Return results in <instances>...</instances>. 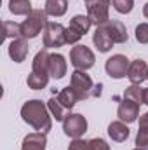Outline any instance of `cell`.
I'll return each mask as SVG.
<instances>
[{"label": "cell", "mask_w": 148, "mask_h": 150, "mask_svg": "<svg viewBox=\"0 0 148 150\" xmlns=\"http://www.w3.org/2000/svg\"><path fill=\"white\" fill-rule=\"evenodd\" d=\"M21 117L26 124H30L33 129H37L38 133H47L52 127V119L51 112L45 107V103H42L40 100H30L21 107Z\"/></svg>", "instance_id": "obj_1"}, {"label": "cell", "mask_w": 148, "mask_h": 150, "mask_svg": "<svg viewBox=\"0 0 148 150\" xmlns=\"http://www.w3.org/2000/svg\"><path fill=\"white\" fill-rule=\"evenodd\" d=\"M47 12L42 11V9H33L26 19L21 23V33H23V38H35L45 28L47 25Z\"/></svg>", "instance_id": "obj_2"}, {"label": "cell", "mask_w": 148, "mask_h": 150, "mask_svg": "<svg viewBox=\"0 0 148 150\" xmlns=\"http://www.w3.org/2000/svg\"><path fill=\"white\" fill-rule=\"evenodd\" d=\"M66 44V28L59 23H47L44 28V47L54 49Z\"/></svg>", "instance_id": "obj_3"}, {"label": "cell", "mask_w": 148, "mask_h": 150, "mask_svg": "<svg viewBox=\"0 0 148 150\" xmlns=\"http://www.w3.org/2000/svg\"><path fill=\"white\" fill-rule=\"evenodd\" d=\"M110 2L111 0H85L87 16L91 19V23H94L96 26H101L106 21H110V18H108Z\"/></svg>", "instance_id": "obj_4"}, {"label": "cell", "mask_w": 148, "mask_h": 150, "mask_svg": "<svg viewBox=\"0 0 148 150\" xmlns=\"http://www.w3.org/2000/svg\"><path fill=\"white\" fill-rule=\"evenodd\" d=\"M72 89L75 91L78 100H87L89 96H94V86L91 77L85 74L84 70H75L72 74V82H70Z\"/></svg>", "instance_id": "obj_5"}, {"label": "cell", "mask_w": 148, "mask_h": 150, "mask_svg": "<svg viewBox=\"0 0 148 150\" xmlns=\"http://www.w3.org/2000/svg\"><path fill=\"white\" fill-rule=\"evenodd\" d=\"M94 54L92 51L87 47V45H82V44H77L73 49L70 51V63L73 65L77 70H89L94 67Z\"/></svg>", "instance_id": "obj_6"}, {"label": "cell", "mask_w": 148, "mask_h": 150, "mask_svg": "<svg viewBox=\"0 0 148 150\" xmlns=\"http://www.w3.org/2000/svg\"><path fill=\"white\" fill-rule=\"evenodd\" d=\"M63 131H65L66 136H70L73 140L80 138L87 131V120H85V117L80 115V113H68L65 117V120H63Z\"/></svg>", "instance_id": "obj_7"}, {"label": "cell", "mask_w": 148, "mask_h": 150, "mask_svg": "<svg viewBox=\"0 0 148 150\" xmlns=\"http://www.w3.org/2000/svg\"><path fill=\"white\" fill-rule=\"evenodd\" d=\"M129 67H131L129 59L125 56H122V54L111 56L105 63V70H106V74L110 75L111 79H124L127 75V72H129Z\"/></svg>", "instance_id": "obj_8"}, {"label": "cell", "mask_w": 148, "mask_h": 150, "mask_svg": "<svg viewBox=\"0 0 148 150\" xmlns=\"http://www.w3.org/2000/svg\"><path fill=\"white\" fill-rule=\"evenodd\" d=\"M117 115H118V119H120L122 122H125V124L134 122V120L138 119V115H140V103L124 98L122 103H120L118 108H117Z\"/></svg>", "instance_id": "obj_9"}, {"label": "cell", "mask_w": 148, "mask_h": 150, "mask_svg": "<svg viewBox=\"0 0 148 150\" xmlns=\"http://www.w3.org/2000/svg\"><path fill=\"white\" fill-rule=\"evenodd\" d=\"M127 77H129L131 84L140 86L145 79H148V65L143 59H134V61L131 63V67H129Z\"/></svg>", "instance_id": "obj_10"}, {"label": "cell", "mask_w": 148, "mask_h": 150, "mask_svg": "<svg viewBox=\"0 0 148 150\" xmlns=\"http://www.w3.org/2000/svg\"><path fill=\"white\" fill-rule=\"evenodd\" d=\"M105 30L108 32V35L111 37V40L115 42V44H124V42H127V30H125V26L120 23V21H115V19H110V21H106L105 25Z\"/></svg>", "instance_id": "obj_11"}, {"label": "cell", "mask_w": 148, "mask_h": 150, "mask_svg": "<svg viewBox=\"0 0 148 150\" xmlns=\"http://www.w3.org/2000/svg\"><path fill=\"white\" fill-rule=\"evenodd\" d=\"M28 51H30V47H28L26 38H16L9 44V56L16 63H23L28 56Z\"/></svg>", "instance_id": "obj_12"}, {"label": "cell", "mask_w": 148, "mask_h": 150, "mask_svg": "<svg viewBox=\"0 0 148 150\" xmlns=\"http://www.w3.org/2000/svg\"><path fill=\"white\" fill-rule=\"evenodd\" d=\"M49 75L56 80L63 79L66 75V61H65V56L61 54H51L49 56Z\"/></svg>", "instance_id": "obj_13"}, {"label": "cell", "mask_w": 148, "mask_h": 150, "mask_svg": "<svg viewBox=\"0 0 148 150\" xmlns=\"http://www.w3.org/2000/svg\"><path fill=\"white\" fill-rule=\"evenodd\" d=\"M92 42H94V45L98 47V51L99 52H108L111 49V45L115 44L111 37L108 35V32L105 30V26L101 25V26H96V30H94V33H92Z\"/></svg>", "instance_id": "obj_14"}, {"label": "cell", "mask_w": 148, "mask_h": 150, "mask_svg": "<svg viewBox=\"0 0 148 150\" xmlns=\"http://www.w3.org/2000/svg\"><path fill=\"white\" fill-rule=\"evenodd\" d=\"M45 145H47L45 133H30L25 136L21 150H45Z\"/></svg>", "instance_id": "obj_15"}, {"label": "cell", "mask_w": 148, "mask_h": 150, "mask_svg": "<svg viewBox=\"0 0 148 150\" xmlns=\"http://www.w3.org/2000/svg\"><path fill=\"white\" fill-rule=\"evenodd\" d=\"M49 52L45 49L38 51L35 59H33V67H32V74L42 75V77H51L49 75Z\"/></svg>", "instance_id": "obj_16"}, {"label": "cell", "mask_w": 148, "mask_h": 150, "mask_svg": "<svg viewBox=\"0 0 148 150\" xmlns=\"http://www.w3.org/2000/svg\"><path fill=\"white\" fill-rule=\"evenodd\" d=\"M108 136L113 142L122 143V142H125L129 138V127L125 126V122L115 120V122H111L110 126H108Z\"/></svg>", "instance_id": "obj_17"}, {"label": "cell", "mask_w": 148, "mask_h": 150, "mask_svg": "<svg viewBox=\"0 0 148 150\" xmlns=\"http://www.w3.org/2000/svg\"><path fill=\"white\" fill-rule=\"evenodd\" d=\"M68 9V0H45V12L47 16L61 18Z\"/></svg>", "instance_id": "obj_18"}, {"label": "cell", "mask_w": 148, "mask_h": 150, "mask_svg": "<svg viewBox=\"0 0 148 150\" xmlns=\"http://www.w3.org/2000/svg\"><path fill=\"white\" fill-rule=\"evenodd\" d=\"M56 98H58V101H59L66 110H72V108L75 107V103H77V100H78V98H77V94H75V91L72 89V86L63 87Z\"/></svg>", "instance_id": "obj_19"}, {"label": "cell", "mask_w": 148, "mask_h": 150, "mask_svg": "<svg viewBox=\"0 0 148 150\" xmlns=\"http://www.w3.org/2000/svg\"><path fill=\"white\" fill-rule=\"evenodd\" d=\"M91 19H89V16H84V14H77L72 18V21H70V28H73L75 32H78L82 37L89 32V28H91Z\"/></svg>", "instance_id": "obj_20"}, {"label": "cell", "mask_w": 148, "mask_h": 150, "mask_svg": "<svg viewBox=\"0 0 148 150\" xmlns=\"http://www.w3.org/2000/svg\"><path fill=\"white\" fill-rule=\"evenodd\" d=\"M9 11L14 16H28L33 9H32V2L30 0H11Z\"/></svg>", "instance_id": "obj_21"}, {"label": "cell", "mask_w": 148, "mask_h": 150, "mask_svg": "<svg viewBox=\"0 0 148 150\" xmlns=\"http://www.w3.org/2000/svg\"><path fill=\"white\" fill-rule=\"evenodd\" d=\"M2 28H4V38H23L21 33V25L14 23V21H4L2 23Z\"/></svg>", "instance_id": "obj_22"}, {"label": "cell", "mask_w": 148, "mask_h": 150, "mask_svg": "<svg viewBox=\"0 0 148 150\" xmlns=\"http://www.w3.org/2000/svg\"><path fill=\"white\" fill-rule=\"evenodd\" d=\"M47 108H49L51 115H52L56 120H65V117H66V108L58 101V98H51V100L47 101Z\"/></svg>", "instance_id": "obj_23"}, {"label": "cell", "mask_w": 148, "mask_h": 150, "mask_svg": "<svg viewBox=\"0 0 148 150\" xmlns=\"http://www.w3.org/2000/svg\"><path fill=\"white\" fill-rule=\"evenodd\" d=\"M143 89H145V87H140V86L132 84V86H129V87L124 91V98L132 100V101L143 105Z\"/></svg>", "instance_id": "obj_24"}, {"label": "cell", "mask_w": 148, "mask_h": 150, "mask_svg": "<svg viewBox=\"0 0 148 150\" xmlns=\"http://www.w3.org/2000/svg\"><path fill=\"white\" fill-rule=\"evenodd\" d=\"M47 82H49V77H42V75H37V74H30L28 75V79H26V84H28V87L30 89H44L45 86H47Z\"/></svg>", "instance_id": "obj_25"}, {"label": "cell", "mask_w": 148, "mask_h": 150, "mask_svg": "<svg viewBox=\"0 0 148 150\" xmlns=\"http://www.w3.org/2000/svg\"><path fill=\"white\" fill-rule=\"evenodd\" d=\"M113 9L120 14H129L134 7V0H111Z\"/></svg>", "instance_id": "obj_26"}, {"label": "cell", "mask_w": 148, "mask_h": 150, "mask_svg": "<svg viewBox=\"0 0 148 150\" xmlns=\"http://www.w3.org/2000/svg\"><path fill=\"white\" fill-rule=\"evenodd\" d=\"M136 40L140 44H148V23H141L136 26Z\"/></svg>", "instance_id": "obj_27"}, {"label": "cell", "mask_w": 148, "mask_h": 150, "mask_svg": "<svg viewBox=\"0 0 148 150\" xmlns=\"http://www.w3.org/2000/svg\"><path fill=\"white\" fill-rule=\"evenodd\" d=\"M136 145H138V149H147L148 147V129L140 127V131L136 134Z\"/></svg>", "instance_id": "obj_28"}, {"label": "cell", "mask_w": 148, "mask_h": 150, "mask_svg": "<svg viewBox=\"0 0 148 150\" xmlns=\"http://www.w3.org/2000/svg\"><path fill=\"white\" fill-rule=\"evenodd\" d=\"M68 150H92V147H91V142H85V140L77 138V140H73L68 145Z\"/></svg>", "instance_id": "obj_29"}, {"label": "cell", "mask_w": 148, "mask_h": 150, "mask_svg": "<svg viewBox=\"0 0 148 150\" xmlns=\"http://www.w3.org/2000/svg\"><path fill=\"white\" fill-rule=\"evenodd\" d=\"M89 142H91L92 150H110V145H108L103 138H92V140H89Z\"/></svg>", "instance_id": "obj_30"}, {"label": "cell", "mask_w": 148, "mask_h": 150, "mask_svg": "<svg viewBox=\"0 0 148 150\" xmlns=\"http://www.w3.org/2000/svg\"><path fill=\"white\" fill-rule=\"evenodd\" d=\"M82 38V35L78 33V32H75L73 28H66V44H77L78 40Z\"/></svg>", "instance_id": "obj_31"}, {"label": "cell", "mask_w": 148, "mask_h": 150, "mask_svg": "<svg viewBox=\"0 0 148 150\" xmlns=\"http://www.w3.org/2000/svg\"><path fill=\"white\" fill-rule=\"evenodd\" d=\"M140 127H145V129H148V112L143 113V115L140 117Z\"/></svg>", "instance_id": "obj_32"}, {"label": "cell", "mask_w": 148, "mask_h": 150, "mask_svg": "<svg viewBox=\"0 0 148 150\" xmlns=\"http://www.w3.org/2000/svg\"><path fill=\"white\" fill-rule=\"evenodd\" d=\"M143 105H148V87L143 89Z\"/></svg>", "instance_id": "obj_33"}, {"label": "cell", "mask_w": 148, "mask_h": 150, "mask_svg": "<svg viewBox=\"0 0 148 150\" xmlns=\"http://www.w3.org/2000/svg\"><path fill=\"white\" fill-rule=\"evenodd\" d=\"M143 14H145V18L148 19V2L145 4V7H143Z\"/></svg>", "instance_id": "obj_34"}, {"label": "cell", "mask_w": 148, "mask_h": 150, "mask_svg": "<svg viewBox=\"0 0 148 150\" xmlns=\"http://www.w3.org/2000/svg\"><path fill=\"white\" fill-rule=\"evenodd\" d=\"M134 150H145V149H134Z\"/></svg>", "instance_id": "obj_35"}]
</instances>
